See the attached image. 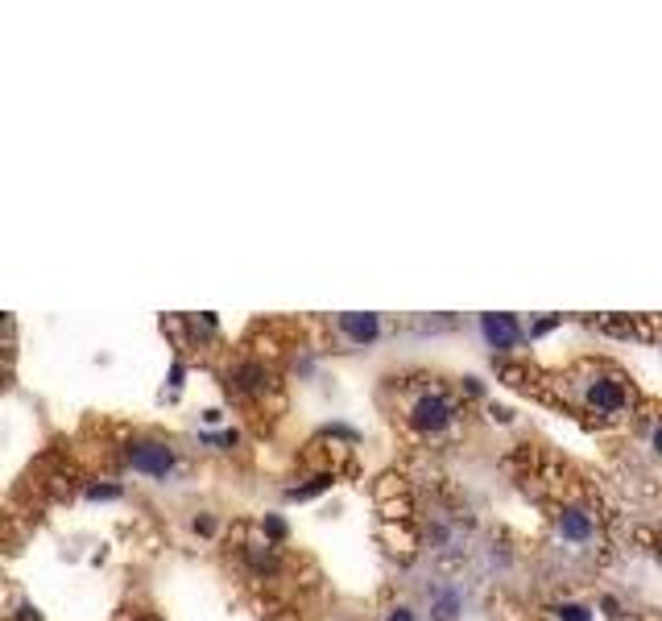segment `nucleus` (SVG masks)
<instances>
[{
    "label": "nucleus",
    "instance_id": "f257e3e1",
    "mask_svg": "<svg viewBox=\"0 0 662 621\" xmlns=\"http://www.w3.org/2000/svg\"><path fill=\"white\" fill-rule=\"evenodd\" d=\"M572 393H576L579 406L588 414H597V418H625V414L634 411L629 381H625L617 369H604V365L579 369L576 377H572Z\"/></svg>",
    "mask_w": 662,
    "mask_h": 621
},
{
    "label": "nucleus",
    "instance_id": "f03ea898",
    "mask_svg": "<svg viewBox=\"0 0 662 621\" xmlns=\"http://www.w3.org/2000/svg\"><path fill=\"white\" fill-rule=\"evenodd\" d=\"M121 460L124 468H133L145 480H170L179 473V448L170 439H158V435H133L121 443Z\"/></svg>",
    "mask_w": 662,
    "mask_h": 621
},
{
    "label": "nucleus",
    "instance_id": "7ed1b4c3",
    "mask_svg": "<svg viewBox=\"0 0 662 621\" xmlns=\"http://www.w3.org/2000/svg\"><path fill=\"white\" fill-rule=\"evenodd\" d=\"M459 414L464 411L443 390H418L410 398V406H406V423H410V431L439 439V435H448L459 423Z\"/></svg>",
    "mask_w": 662,
    "mask_h": 621
},
{
    "label": "nucleus",
    "instance_id": "20e7f679",
    "mask_svg": "<svg viewBox=\"0 0 662 621\" xmlns=\"http://www.w3.org/2000/svg\"><path fill=\"white\" fill-rule=\"evenodd\" d=\"M331 336L340 340V344H348V349H372L381 336H385V319L381 315H372V310H348V315H335L331 319Z\"/></svg>",
    "mask_w": 662,
    "mask_h": 621
},
{
    "label": "nucleus",
    "instance_id": "39448f33",
    "mask_svg": "<svg viewBox=\"0 0 662 621\" xmlns=\"http://www.w3.org/2000/svg\"><path fill=\"white\" fill-rule=\"evenodd\" d=\"M480 336H485V344L493 352H517L526 340H530V328H522V319L517 315H480Z\"/></svg>",
    "mask_w": 662,
    "mask_h": 621
},
{
    "label": "nucleus",
    "instance_id": "423d86ee",
    "mask_svg": "<svg viewBox=\"0 0 662 621\" xmlns=\"http://www.w3.org/2000/svg\"><path fill=\"white\" fill-rule=\"evenodd\" d=\"M228 390L236 398H266L273 390V369L266 361H257V356H245V361H236L228 369Z\"/></svg>",
    "mask_w": 662,
    "mask_h": 621
},
{
    "label": "nucleus",
    "instance_id": "0eeeda50",
    "mask_svg": "<svg viewBox=\"0 0 662 621\" xmlns=\"http://www.w3.org/2000/svg\"><path fill=\"white\" fill-rule=\"evenodd\" d=\"M555 535L559 543H567L572 551H588L597 543V518L588 514L584 506H563L555 514Z\"/></svg>",
    "mask_w": 662,
    "mask_h": 621
},
{
    "label": "nucleus",
    "instance_id": "6e6552de",
    "mask_svg": "<svg viewBox=\"0 0 662 621\" xmlns=\"http://www.w3.org/2000/svg\"><path fill=\"white\" fill-rule=\"evenodd\" d=\"M241 556H245V563L248 568H253V572H257V576H273V572H278V551H273V543H245V551H241Z\"/></svg>",
    "mask_w": 662,
    "mask_h": 621
},
{
    "label": "nucleus",
    "instance_id": "1a4fd4ad",
    "mask_svg": "<svg viewBox=\"0 0 662 621\" xmlns=\"http://www.w3.org/2000/svg\"><path fill=\"white\" fill-rule=\"evenodd\" d=\"M464 613V597L455 588H434L431 597V621H455Z\"/></svg>",
    "mask_w": 662,
    "mask_h": 621
},
{
    "label": "nucleus",
    "instance_id": "9d476101",
    "mask_svg": "<svg viewBox=\"0 0 662 621\" xmlns=\"http://www.w3.org/2000/svg\"><path fill=\"white\" fill-rule=\"evenodd\" d=\"M551 621H597V609L584 600H559L551 605Z\"/></svg>",
    "mask_w": 662,
    "mask_h": 621
},
{
    "label": "nucleus",
    "instance_id": "9b49d317",
    "mask_svg": "<svg viewBox=\"0 0 662 621\" xmlns=\"http://www.w3.org/2000/svg\"><path fill=\"white\" fill-rule=\"evenodd\" d=\"M381 621H422V613L414 609L410 600H393V605H385Z\"/></svg>",
    "mask_w": 662,
    "mask_h": 621
},
{
    "label": "nucleus",
    "instance_id": "f8f14e48",
    "mask_svg": "<svg viewBox=\"0 0 662 621\" xmlns=\"http://www.w3.org/2000/svg\"><path fill=\"white\" fill-rule=\"evenodd\" d=\"M121 485H112V480H108V485H87V489H83V497H87V501H121Z\"/></svg>",
    "mask_w": 662,
    "mask_h": 621
},
{
    "label": "nucleus",
    "instance_id": "ddd939ff",
    "mask_svg": "<svg viewBox=\"0 0 662 621\" xmlns=\"http://www.w3.org/2000/svg\"><path fill=\"white\" fill-rule=\"evenodd\" d=\"M191 531L204 538H216V531H220V522H216V514L211 510H199V514L191 518Z\"/></svg>",
    "mask_w": 662,
    "mask_h": 621
},
{
    "label": "nucleus",
    "instance_id": "4468645a",
    "mask_svg": "<svg viewBox=\"0 0 662 621\" xmlns=\"http://www.w3.org/2000/svg\"><path fill=\"white\" fill-rule=\"evenodd\" d=\"M563 319L559 315H547V319H538V324H530V340H538V336H547V331H555Z\"/></svg>",
    "mask_w": 662,
    "mask_h": 621
},
{
    "label": "nucleus",
    "instance_id": "2eb2a0df",
    "mask_svg": "<svg viewBox=\"0 0 662 621\" xmlns=\"http://www.w3.org/2000/svg\"><path fill=\"white\" fill-rule=\"evenodd\" d=\"M600 609H604V618H609V621H621V618H625V609H621V600H617V597H600Z\"/></svg>",
    "mask_w": 662,
    "mask_h": 621
},
{
    "label": "nucleus",
    "instance_id": "dca6fc26",
    "mask_svg": "<svg viewBox=\"0 0 662 621\" xmlns=\"http://www.w3.org/2000/svg\"><path fill=\"white\" fill-rule=\"evenodd\" d=\"M261 531H266L269 538H286V522H282V518H266Z\"/></svg>",
    "mask_w": 662,
    "mask_h": 621
},
{
    "label": "nucleus",
    "instance_id": "f3484780",
    "mask_svg": "<svg viewBox=\"0 0 662 621\" xmlns=\"http://www.w3.org/2000/svg\"><path fill=\"white\" fill-rule=\"evenodd\" d=\"M650 452H654V455L662 460V418L654 423V431H650Z\"/></svg>",
    "mask_w": 662,
    "mask_h": 621
},
{
    "label": "nucleus",
    "instance_id": "a211bd4d",
    "mask_svg": "<svg viewBox=\"0 0 662 621\" xmlns=\"http://www.w3.org/2000/svg\"><path fill=\"white\" fill-rule=\"evenodd\" d=\"M17 621H41V613L34 605H17Z\"/></svg>",
    "mask_w": 662,
    "mask_h": 621
},
{
    "label": "nucleus",
    "instance_id": "6ab92c4d",
    "mask_svg": "<svg viewBox=\"0 0 662 621\" xmlns=\"http://www.w3.org/2000/svg\"><path fill=\"white\" fill-rule=\"evenodd\" d=\"M514 411H505V406H493V423H510Z\"/></svg>",
    "mask_w": 662,
    "mask_h": 621
}]
</instances>
